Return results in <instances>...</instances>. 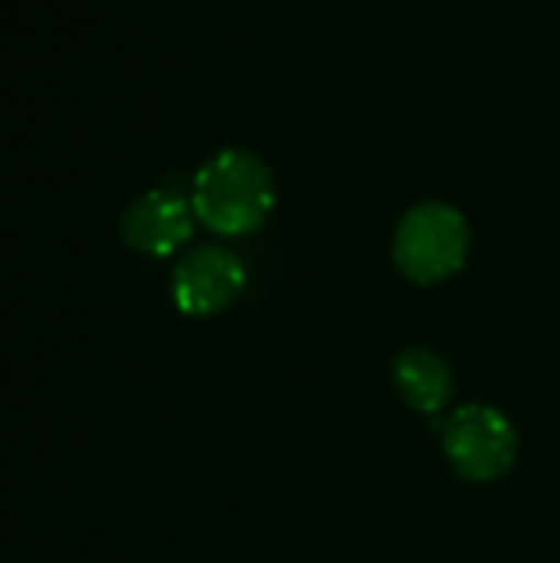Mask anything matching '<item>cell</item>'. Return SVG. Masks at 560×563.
<instances>
[{
    "label": "cell",
    "instance_id": "obj_1",
    "mask_svg": "<svg viewBox=\"0 0 560 563\" xmlns=\"http://www.w3.org/2000/svg\"><path fill=\"white\" fill-rule=\"evenodd\" d=\"M274 175L271 168L244 148H224L211 155L191 181L195 218L224 238H241L257 231L274 208Z\"/></svg>",
    "mask_w": 560,
    "mask_h": 563
},
{
    "label": "cell",
    "instance_id": "obj_2",
    "mask_svg": "<svg viewBox=\"0 0 560 563\" xmlns=\"http://www.w3.org/2000/svg\"><path fill=\"white\" fill-rule=\"evenodd\" d=\"M469 241V224L452 205L426 201L399 221L393 261L413 284H442L465 267Z\"/></svg>",
    "mask_w": 560,
    "mask_h": 563
},
{
    "label": "cell",
    "instance_id": "obj_3",
    "mask_svg": "<svg viewBox=\"0 0 560 563\" xmlns=\"http://www.w3.org/2000/svg\"><path fill=\"white\" fill-rule=\"evenodd\" d=\"M442 449L459 478L488 485L512 472L518 459V435L508 416L492 406H462L442 429Z\"/></svg>",
    "mask_w": 560,
    "mask_h": 563
},
{
    "label": "cell",
    "instance_id": "obj_4",
    "mask_svg": "<svg viewBox=\"0 0 560 563\" xmlns=\"http://www.w3.org/2000/svg\"><path fill=\"white\" fill-rule=\"evenodd\" d=\"M244 264L228 247H191L172 274L175 307L188 317H215L228 310L244 290Z\"/></svg>",
    "mask_w": 560,
    "mask_h": 563
},
{
    "label": "cell",
    "instance_id": "obj_5",
    "mask_svg": "<svg viewBox=\"0 0 560 563\" xmlns=\"http://www.w3.org/2000/svg\"><path fill=\"white\" fill-rule=\"evenodd\" d=\"M195 231V208L191 201H185L175 191L155 188L145 191L142 198H135L122 221H119V234L122 241L149 257H168L178 247L188 244Z\"/></svg>",
    "mask_w": 560,
    "mask_h": 563
},
{
    "label": "cell",
    "instance_id": "obj_6",
    "mask_svg": "<svg viewBox=\"0 0 560 563\" xmlns=\"http://www.w3.org/2000/svg\"><path fill=\"white\" fill-rule=\"evenodd\" d=\"M393 379L399 396L406 399V406H413L422 416H436L449 406L455 383H452V369L449 363L432 353V350H406L396 366H393Z\"/></svg>",
    "mask_w": 560,
    "mask_h": 563
}]
</instances>
